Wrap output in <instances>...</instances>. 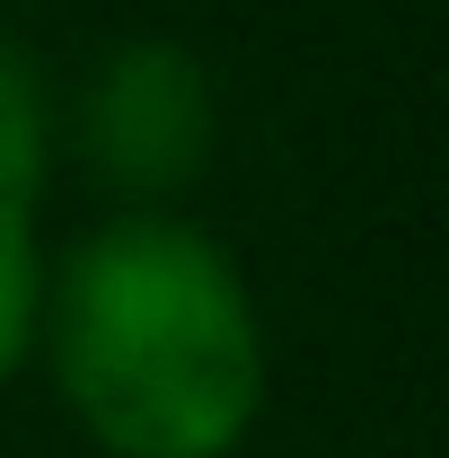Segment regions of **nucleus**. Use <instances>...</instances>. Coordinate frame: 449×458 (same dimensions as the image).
<instances>
[{
    "instance_id": "nucleus-1",
    "label": "nucleus",
    "mask_w": 449,
    "mask_h": 458,
    "mask_svg": "<svg viewBox=\"0 0 449 458\" xmlns=\"http://www.w3.org/2000/svg\"><path fill=\"white\" fill-rule=\"evenodd\" d=\"M36 361L97 458H238L274 405L247 265L194 212H106L45 274Z\"/></svg>"
},
{
    "instance_id": "nucleus-2",
    "label": "nucleus",
    "mask_w": 449,
    "mask_h": 458,
    "mask_svg": "<svg viewBox=\"0 0 449 458\" xmlns=\"http://www.w3.org/2000/svg\"><path fill=\"white\" fill-rule=\"evenodd\" d=\"M221 150V89L185 36H106L62 89V159L106 212H176Z\"/></svg>"
},
{
    "instance_id": "nucleus-3",
    "label": "nucleus",
    "mask_w": 449,
    "mask_h": 458,
    "mask_svg": "<svg viewBox=\"0 0 449 458\" xmlns=\"http://www.w3.org/2000/svg\"><path fill=\"white\" fill-rule=\"evenodd\" d=\"M54 159H62V89L45 54L0 18V203L36 212L54 185Z\"/></svg>"
},
{
    "instance_id": "nucleus-4",
    "label": "nucleus",
    "mask_w": 449,
    "mask_h": 458,
    "mask_svg": "<svg viewBox=\"0 0 449 458\" xmlns=\"http://www.w3.org/2000/svg\"><path fill=\"white\" fill-rule=\"evenodd\" d=\"M45 274H54V247L36 212L0 203V388L18 370H36V327H45Z\"/></svg>"
}]
</instances>
